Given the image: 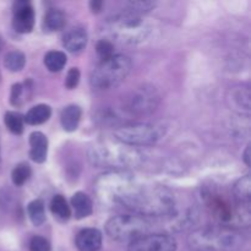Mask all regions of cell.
Here are the masks:
<instances>
[{"label": "cell", "mask_w": 251, "mask_h": 251, "mask_svg": "<svg viewBox=\"0 0 251 251\" xmlns=\"http://www.w3.org/2000/svg\"><path fill=\"white\" fill-rule=\"evenodd\" d=\"M29 251H50V244L46 238L37 235L29 243Z\"/></svg>", "instance_id": "484cf974"}, {"label": "cell", "mask_w": 251, "mask_h": 251, "mask_svg": "<svg viewBox=\"0 0 251 251\" xmlns=\"http://www.w3.org/2000/svg\"><path fill=\"white\" fill-rule=\"evenodd\" d=\"M249 152H250V146L247 147V150H245V153H244V161L245 163L248 164V166H250V157H249Z\"/></svg>", "instance_id": "f546056e"}, {"label": "cell", "mask_w": 251, "mask_h": 251, "mask_svg": "<svg viewBox=\"0 0 251 251\" xmlns=\"http://www.w3.org/2000/svg\"><path fill=\"white\" fill-rule=\"evenodd\" d=\"M66 16L59 9H50L44 16V27L48 31H60L65 27Z\"/></svg>", "instance_id": "e0dca14e"}, {"label": "cell", "mask_w": 251, "mask_h": 251, "mask_svg": "<svg viewBox=\"0 0 251 251\" xmlns=\"http://www.w3.org/2000/svg\"><path fill=\"white\" fill-rule=\"evenodd\" d=\"M76 247L80 251H98L102 247V233L96 228L82 229L76 237Z\"/></svg>", "instance_id": "8fae6325"}, {"label": "cell", "mask_w": 251, "mask_h": 251, "mask_svg": "<svg viewBox=\"0 0 251 251\" xmlns=\"http://www.w3.org/2000/svg\"><path fill=\"white\" fill-rule=\"evenodd\" d=\"M96 188L102 201L123 206L142 217H162L174 211V196L168 189L140 184L124 172L104 174L97 180Z\"/></svg>", "instance_id": "6da1fadb"}, {"label": "cell", "mask_w": 251, "mask_h": 251, "mask_svg": "<svg viewBox=\"0 0 251 251\" xmlns=\"http://www.w3.org/2000/svg\"><path fill=\"white\" fill-rule=\"evenodd\" d=\"M66 55L65 53L59 50L48 51L44 56V65L47 66L49 71L51 73H59L64 69L66 64Z\"/></svg>", "instance_id": "ac0fdd59"}, {"label": "cell", "mask_w": 251, "mask_h": 251, "mask_svg": "<svg viewBox=\"0 0 251 251\" xmlns=\"http://www.w3.org/2000/svg\"><path fill=\"white\" fill-rule=\"evenodd\" d=\"M5 125L15 135H21L24 132V117L16 112H6L4 117Z\"/></svg>", "instance_id": "603a6c76"}, {"label": "cell", "mask_w": 251, "mask_h": 251, "mask_svg": "<svg viewBox=\"0 0 251 251\" xmlns=\"http://www.w3.org/2000/svg\"><path fill=\"white\" fill-rule=\"evenodd\" d=\"M51 115V108L48 104H38L27 112L24 117V122L29 125H41L48 122Z\"/></svg>", "instance_id": "2e32d148"}, {"label": "cell", "mask_w": 251, "mask_h": 251, "mask_svg": "<svg viewBox=\"0 0 251 251\" xmlns=\"http://www.w3.org/2000/svg\"><path fill=\"white\" fill-rule=\"evenodd\" d=\"M29 157L36 163H43L48 154V139L41 131H34L29 135Z\"/></svg>", "instance_id": "7c38bea8"}, {"label": "cell", "mask_w": 251, "mask_h": 251, "mask_svg": "<svg viewBox=\"0 0 251 251\" xmlns=\"http://www.w3.org/2000/svg\"><path fill=\"white\" fill-rule=\"evenodd\" d=\"M131 70V60L126 55L114 54L100 61L91 75V85L96 90H109L126 78Z\"/></svg>", "instance_id": "3957f363"}, {"label": "cell", "mask_w": 251, "mask_h": 251, "mask_svg": "<svg viewBox=\"0 0 251 251\" xmlns=\"http://www.w3.org/2000/svg\"><path fill=\"white\" fill-rule=\"evenodd\" d=\"M14 29L19 33H29L34 26V10L29 2L19 1L14 7Z\"/></svg>", "instance_id": "9c48e42d"}, {"label": "cell", "mask_w": 251, "mask_h": 251, "mask_svg": "<svg viewBox=\"0 0 251 251\" xmlns=\"http://www.w3.org/2000/svg\"><path fill=\"white\" fill-rule=\"evenodd\" d=\"M50 210L55 217L61 221H68L71 216L70 206L68 205L64 196L55 195L50 202Z\"/></svg>", "instance_id": "44dd1931"}, {"label": "cell", "mask_w": 251, "mask_h": 251, "mask_svg": "<svg viewBox=\"0 0 251 251\" xmlns=\"http://www.w3.org/2000/svg\"><path fill=\"white\" fill-rule=\"evenodd\" d=\"M31 174H32V171H31V167H29L28 164L26 163L17 164L11 173L12 183H14L16 186L24 185V184L29 179Z\"/></svg>", "instance_id": "cb8c5ba5"}, {"label": "cell", "mask_w": 251, "mask_h": 251, "mask_svg": "<svg viewBox=\"0 0 251 251\" xmlns=\"http://www.w3.org/2000/svg\"><path fill=\"white\" fill-rule=\"evenodd\" d=\"M151 223L139 215H119L110 218L105 225L107 234L117 242H134L146 235Z\"/></svg>", "instance_id": "5b68a950"}, {"label": "cell", "mask_w": 251, "mask_h": 251, "mask_svg": "<svg viewBox=\"0 0 251 251\" xmlns=\"http://www.w3.org/2000/svg\"><path fill=\"white\" fill-rule=\"evenodd\" d=\"M90 6H91V10H92L93 12H100V10H102L103 2L102 1H91Z\"/></svg>", "instance_id": "f1b7e54d"}, {"label": "cell", "mask_w": 251, "mask_h": 251, "mask_svg": "<svg viewBox=\"0 0 251 251\" xmlns=\"http://www.w3.org/2000/svg\"><path fill=\"white\" fill-rule=\"evenodd\" d=\"M87 32L83 28H73L64 36L63 44L70 53L77 54L85 49L87 44Z\"/></svg>", "instance_id": "4fadbf2b"}, {"label": "cell", "mask_w": 251, "mask_h": 251, "mask_svg": "<svg viewBox=\"0 0 251 251\" xmlns=\"http://www.w3.org/2000/svg\"><path fill=\"white\" fill-rule=\"evenodd\" d=\"M176 242L168 234H149L134 240L127 251H176Z\"/></svg>", "instance_id": "ba28073f"}, {"label": "cell", "mask_w": 251, "mask_h": 251, "mask_svg": "<svg viewBox=\"0 0 251 251\" xmlns=\"http://www.w3.org/2000/svg\"><path fill=\"white\" fill-rule=\"evenodd\" d=\"M71 206H73L75 218H77V220L88 217L93 211L92 200L87 194L81 193V191L74 194V196L71 198Z\"/></svg>", "instance_id": "5bb4252c"}, {"label": "cell", "mask_w": 251, "mask_h": 251, "mask_svg": "<svg viewBox=\"0 0 251 251\" xmlns=\"http://www.w3.org/2000/svg\"><path fill=\"white\" fill-rule=\"evenodd\" d=\"M190 244L199 251H235L243 244L237 232L226 228H207L190 237Z\"/></svg>", "instance_id": "277c9868"}, {"label": "cell", "mask_w": 251, "mask_h": 251, "mask_svg": "<svg viewBox=\"0 0 251 251\" xmlns=\"http://www.w3.org/2000/svg\"><path fill=\"white\" fill-rule=\"evenodd\" d=\"M81 114H82V110L76 104L68 105L65 109H63L60 115V122L63 129L68 132L75 131L78 127V124H80Z\"/></svg>", "instance_id": "9a60e30c"}, {"label": "cell", "mask_w": 251, "mask_h": 251, "mask_svg": "<svg viewBox=\"0 0 251 251\" xmlns=\"http://www.w3.org/2000/svg\"><path fill=\"white\" fill-rule=\"evenodd\" d=\"M96 49H97L98 55L102 58V60L109 59L110 56L114 55V46L108 39H100L96 46Z\"/></svg>", "instance_id": "d4e9b609"}, {"label": "cell", "mask_w": 251, "mask_h": 251, "mask_svg": "<svg viewBox=\"0 0 251 251\" xmlns=\"http://www.w3.org/2000/svg\"><path fill=\"white\" fill-rule=\"evenodd\" d=\"M233 194L239 203H248L251 198V180L249 176H243L235 183L233 188Z\"/></svg>", "instance_id": "d6986e66"}, {"label": "cell", "mask_w": 251, "mask_h": 251, "mask_svg": "<svg viewBox=\"0 0 251 251\" xmlns=\"http://www.w3.org/2000/svg\"><path fill=\"white\" fill-rule=\"evenodd\" d=\"M115 139L126 146H150L162 137V131L156 125L134 124L119 127L114 132Z\"/></svg>", "instance_id": "52a82bcc"}, {"label": "cell", "mask_w": 251, "mask_h": 251, "mask_svg": "<svg viewBox=\"0 0 251 251\" xmlns=\"http://www.w3.org/2000/svg\"><path fill=\"white\" fill-rule=\"evenodd\" d=\"M140 153L126 145H96L90 150V159L97 166L126 167L136 164Z\"/></svg>", "instance_id": "8992f818"}, {"label": "cell", "mask_w": 251, "mask_h": 251, "mask_svg": "<svg viewBox=\"0 0 251 251\" xmlns=\"http://www.w3.org/2000/svg\"><path fill=\"white\" fill-rule=\"evenodd\" d=\"M27 212H28L29 220L36 227H39L46 222V210H44L43 201L33 200L29 202Z\"/></svg>", "instance_id": "7402d4cb"}, {"label": "cell", "mask_w": 251, "mask_h": 251, "mask_svg": "<svg viewBox=\"0 0 251 251\" xmlns=\"http://www.w3.org/2000/svg\"><path fill=\"white\" fill-rule=\"evenodd\" d=\"M80 70H78L77 68H71L70 70H69L68 75H66L65 86L69 90H74V88L78 85V82H80Z\"/></svg>", "instance_id": "4316f807"}, {"label": "cell", "mask_w": 251, "mask_h": 251, "mask_svg": "<svg viewBox=\"0 0 251 251\" xmlns=\"http://www.w3.org/2000/svg\"><path fill=\"white\" fill-rule=\"evenodd\" d=\"M22 93H24V86L21 83H15L11 87V93H10V103L12 105H19L21 102Z\"/></svg>", "instance_id": "83f0119b"}, {"label": "cell", "mask_w": 251, "mask_h": 251, "mask_svg": "<svg viewBox=\"0 0 251 251\" xmlns=\"http://www.w3.org/2000/svg\"><path fill=\"white\" fill-rule=\"evenodd\" d=\"M25 64H26V56L22 51L19 50H11L5 55L4 58V65L11 73H19L24 69Z\"/></svg>", "instance_id": "ffe728a7"}, {"label": "cell", "mask_w": 251, "mask_h": 251, "mask_svg": "<svg viewBox=\"0 0 251 251\" xmlns=\"http://www.w3.org/2000/svg\"><path fill=\"white\" fill-rule=\"evenodd\" d=\"M157 102H158V97L153 91L149 88H141L131 96L127 109L135 114H146L154 109Z\"/></svg>", "instance_id": "30bf717a"}, {"label": "cell", "mask_w": 251, "mask_h": 251, "mask_svg": "<svg viewBox=\"0 0 251 251\" xmlns=\"http://www.w3.org/2000/svg\"><path fill=\"white\" fill-rule=\"evenodd\" d=\"M1 48H2V38L0 37V50H1Z\"/></svg>", "instance_id": "4dcf8cb0"}, {"label": "cell", "mask_w": 251, "mask_h": 251, "mask_svg": "<svg viewBox=\"0 0 251 251\" xmlns=\"http://www.w3.org/2000/svg\"><path fill=\"white\" fill-rule=\"evenodd\" d=\"M130 10V9H129ZM104 32L114 41L124 44H137L144 42L151 32L149 22L140 12L130 10L114 16L105 22Z\"/></svg>", "instance_id": "7a4b0ae2"}]
</instances>
